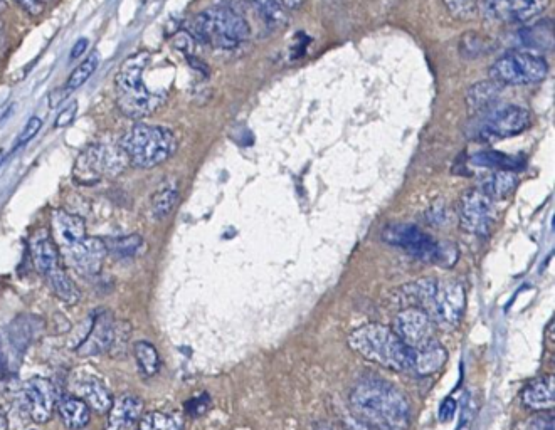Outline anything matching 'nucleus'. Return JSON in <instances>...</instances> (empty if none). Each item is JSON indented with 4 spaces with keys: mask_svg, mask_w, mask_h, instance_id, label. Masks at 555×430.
I'll return each instance as SVG.
<instances>
[{
    "mask_svg": "<svg viewBox=\"0 0 555 430\" xmlns=\"http://www.w3.org/2000/svg\"><path fill=\"white\" fill-rule=\"evenodd\" d=\"M550 26H542V24H537V26L527 27L525 31H522V37H524L525 46H532V48H545L547 44H552V39H554V34H547L545 36V31H549Z\"/></svg>",
    "mask_w": 555,
    "mask_h": 430,
    "instance_id": "f704fd0d",
    "label": "nucleus"
},
{
    "mask_svg": "<svg viewBox=\"0 0 555 430\" xmlns=\"http://www.w3.org/2000/svg\"><path fill=\"white\" fill-rule=\"evenodd\" d=\"M502 88L503 86L495 83L493 79L473 84L468 93H466V103H468L471 113L476 116L485 115L487 111L495 108L498 105V101H500Z\"/></svg>",
    "mask_w": 555,
    "mask_h": 430,
    "instance_id": "aec40b11",
    "label": "nucleus"
},
{
    "mask_svg": "<svg viewBox=\"0 0 555 430\" xmlns=\"http://www.w3.org/2000/svg\"><path fill=\"white\" fill-rule=\"evenodd\" d=\"M76 387V397L85 400L90 409L105 414L111 407L113 397H111L110 390L106 389L105 383L98 380V378L88 377L81 378L80 382L74 385Z\"/></svg>",
    "mask_w": 555,
    "mask_h": 430,
    "instance_id": "4be33fe9",
    "label": "nucleus"
},
{
    "mask_svg": "<svg viewBox=\"0 0 555 430\" xmlns=\"http://www.w3.org/2000/svg\"><path fill=\"white\" fill-rule=\"evenodd\" d=\"M392 330L401 338L407 347L416 348L428 345L429 341L436 340V326L433 318L424 308H404L397 313L392 323Z\"/></svg>",
    "mask_w": 555,
    "mask_h": 430,
    "instance_id": "f8f14e48",
    "label": "nucleus"
},
{
    "mask_svg": "<svg viewBox=\"0 0 555 430\" xmlns=\"http://www.w3.org/2000/svg\"><path fill=\"white\" fill-rule=\"evenodd\" d=\"M495 222L493 200L481 190L471 189L460 200V224L475 236H488Z\"/></svg>",
    "mask_w": 555,
    "mask_h": 430,
    "instance_id": "4468645a",
    "label": "nucleus"
},
{
    "mask_svg": "<svg viewBox=\"0 0 555 430\" xmlns=\"http://www.w3.org/2000/svg\"><path fill=\"white\" fill-rule=\"evenodd\" d=\"M466 293L458 281H444L436 286L433 298L434 315L444 325L455 326L465 313Z\"/></svg>",
    "mask_w": 555,
    "mask_h": 430,
    "instance_id": "2eb2a0df",
    "label": "nucleus"
},
{
    "mask_svg": "<svg viewBox=\"0 0 555 430\" xmlns=\"http://www.w3.org/2000/svg\"><path fill=\"white\" fill-rule=\"evenodd\" d=\"M7 424H9V422H7L6 412L0 409V430H7V427H9Z\"/></svg>",
    "mask_w": 555,
    "mask_h": 430,
    "instance_id": "09e8293b",
    "label": "nucleus"
},
{
    "mask_svg": "<svg viewBox=\"0 0 555 430\" xmlns=\"http://www.w3.org/2000/svg\"><path fill=\"white\" fill-rule=\"evenodd\" d=\"M549 0H480V14L488 21L520 24L540 16Z\"/></svg>",
    "mask_w": 555,
    "mask_h": 430,
    "instance_id": "ddd939ff",
    "label": "nucleus"
},
{
    "mask_svg": "<svg viewBox=\"0 0 555 430\" xmlns=\"http://www.w3.org/2000/svg\"><path fill=\"white\" fill-rule=\"evenodd\" d=\"M98 64H100V56H98V53H93L91 56H88L78 68L73 69V73L69 74L66 88H68L69 91L78 90L83 84L88 83L91 76L95 74Z\"/></svg>",
    "mask_w": 555,
    "mask_h": 430,
    "instance_id": "7c9ffc66",
    "label": "nucleus"
},
{
    "mask_svg": "<svg viewBox=\"0 0 555 430\" xmlns=\"http://www.w3.org/2000/svg\"><path fill=\"white\" fill-rule=\"evenodd\" d=\"M133 353H135V360H137L138 368H140L143 377L150 378L157 375L160 368V357L152 343L137 341L133 345Z\"/></svg>",
    "mask_w": 555,
    "mask_h": 430,
    "instance_id": "cd10ccee",
    "label": "nucleus"
},
{
    "mask_svg": "<svg viewBox=\"0 0 555 430\" xmlns=\"http://www.w3.org/2000/svg\"><path fill=\"white\" fill-rule=\"evenodd\" d=\"M128 158L120 143H95L81 153L74 167V175L80 182H98L103 177H115L127 167Z\"/></svg>",
    "mask_w": 555,
    "mask_h": 430,
    "instance_id": "6e6552de",
    "label": "nucleus"
},
{
    "mask_svg": "<svg viewBox=\"0 0 555 430\" xmlns=\"http://www.w3.org/2000/svg\"><path fill=\"white\" fill-rule=\"evenodd\" d=\"M6 22H4V17L0 14V49L4 48V44H6Z\"/></svg>",
    "mask_w": 555,
    "mask_h": 430,
    "instance_id": "49530a36",
    "label": "nucleus"
},
{
    "mask_svg": "<svg viewBox=\"0 0 555 430\" xmlns=\"http://www.w3.org/2000/svg\"><path fill=\"white\" fill-rule=\"evenodd\" d=\"M189 34L209 48L233 51L248 41L251 29L231 7H211L192 19Z\"/></svg>",
    "mask_w": 555,
    "mask_h": 430,
    "instance_id": "20e7f679",
    "label": "nucleus"
},
{
    "mask_svg": "<svg viewBox=\"0 0 555 430\" xmlns=\"http://www.w3.org/2000/svg\"><path fill=\"white\" fill-rule=\"evenodd\" d=\"M7 370V357L6 353L2 352V348H0V377L6 373Z\"/></svg>",
    "mask_w": 555,
    "mask_h": 430,
    "instance_id": "de8ad7c7",
    "label": "nucleus"
},
{
    "mask_svg": "<svg viewBox=\"0 0 555 430\" xmlns=\"http://www.w3.org/2000/svg\"><path fill=\"white\" fill-rule=\"evenodd\" d=\"M350 414L360 430H407L411 407L406 397L379 378L355 385L349 399Z\"/></svg>",
    "mask_w": 555,
    "mask_h": 430,
    "instance_id": "f257e3e1",
    "label": "nucleus"
},
{
    "mask_svg": "<svg viewBox=\"0 0 555 430\" xmlns=\"http://www.w3.org/2000/svg\"><path fill=\"white\" fill-rule=\"evenodd\" d=\"M4 160H6V152H4V150H0V165L4 163Z\"/></svg>",
    "mask_w": 555,
    "mask_h": 430,
    "instance_id": "3c124183",
    "label": "nucleus"
},
{
    "mask_svg": "<svg viewBox=\"0 0 555 430\" xmlns=\"http://www.w3.org/2000/svg\"><path fill=\"white\" fill-rule=\"evenodd\" d=\"M86 49H88V39H80L71 49V59L80 58V56L85 54Z\"/></svg>",
    "mask_w": 555,
    "mask_h": 430,
    "instance_id": "37998d69",
    "label": "nucleus"
},
{
    "mask_svg": "<svg viewBox=\"0 0 555 430\" xmlns=\"http://www.w3.org/2000/svg\"><path fill=\"white\" fill-rule=\"evenodd\" d=\"M142 415L143 400L138 395H120L111 402L105 430H133L142 419Z\"/></svg>",
    "mask_w": 555,
    "mask_h": 430,
    "instance_id": "f3484780",
    "label": "nucleus"
},
{
    "mask_svg": "<svg viewBox=\"0 0 555 430\" xmlns=\"http://www.w3.org/2000/svg\"><path fill=\"white\" fill-rule=\"evenodd\" d=\"M382 239L389 242L391 246L401 247L402 251L409 252L411 256L424 259V261H436L444 263L450 257L448 247H443L433 237L421 231L413 224H391L382 232Z\"/></svg>",
    "mask_w": 555,
    "mask_h": 430,
    "instance_id": "9d476101",
    "label": "nucleus"
},
{
    "mask_svg": "<svg viewBox=\"0 0 555 430\" xmlns=\"http://www.w3.org/2000/svg\"><path fill=\"white\" fill-rule=\"evenodd\" d=\"M456 402L453 399H446L441 405V410H439V420L441 422H450L455 415Z\"/></svg>",
    "mask_w": 555,
    "mask_h": 430,
    "instance_id": "79ce46f5",
    "label": "nucleus"
},
{
    "mask_svg": "<svg viewBox=\"0 0 555 430\" xmlns=\"http://www.w3.org/2000/svg\"><path fill=\"white\" fill-rule=\"evenodd\" d=\"M545 341L550 350H554V321H550L547 330H545Z\"/></svg>",
    "mask_w": 555,
    "mask_h": 430,
    "instance_id": "c03bdc74",
    "label": "nucleus"
},
{
    "mask_svg": "<svg viewBox=\"0 0 555 430\" xmlns=\"http://www.w3.org/2000/svg\"><path fill=\"white\" fill-rule=\"evenodd\" d=\"M113 336H115V321L110 313L106 311L98 313L93 320L90 333L78 347V353L81 357H98L101 353L110 352Z\"/></svg>",
    "mask_w": 555,
    "mask_h": 430,
    "instance_id": "a211bd4d",
    "label": "nucleus"
},
{
    "mask_svg": "<svg viewBox=\"0 0 555 430\" xmlns=\"http://www.w3.org/2000/svg\"><path fill=\"white\" fill-rule=\"evenodd\" d=\"M137 427V430H182L179 420L175 419L174 415L164 412H148L142 415Z\"/></svg>",
    "mask_w": 555,
    "mask_h": 430,
    "instance_id": "2f4dec72",
    "label": "nucleus"
},
{
    "mask_svg": "<svg viewBox=\"0 0 555 430\" xmlns=\"http://www.w3.org/2000/svg\"><path fill=\"white\" fill-rule=\"evenodd\" d=\"M488 39L481 37L480 34H466L463 39H461V53L463 56H483L487 53Z\"/></svg>",
    "mask_w": 555,
    "mask_h": 430,
    "instance_id": "c9c22d12",
    "label": "nucleus"
},
{
    "mask_svg": "<svg viewBox=\"0 0 555 430\" xmlns=\"http://www.w3.org/2000/svg\"><path fill=\"white\" fill-rule=\"evenodd\" d=\"M471 163L476 165V167L493 168V170H510V172L520 170L525 165L522 158L512 157V155H507V153L493 152V150L476 153V155L471 157Z\"/></svg>",
    "mask_w": 555,
    "mask_h": 430,
    "instance_id": "a878e982",
    "label": "nucleus"
},
{
    "mask_svg": "<svg viewBox=\"0 0 555 430\" xmlns=\"http://www.w3.org/2000/svg\"><path fill=\"white\" fill-rule=\"evenodd\" d=\"M177 137L167 126L133 125L122 140L120 147L127 155L128 163L137 168H154L167 162L177 150Z\"/></svg>",
    "mask_w": 555,
    "mask_h": 430,
    "instance_id": "39448f33",
    "label": "nucleus"
},
{
    "mask_svg": "<svg viewBox=\"0 0 555 430\" xmlns=\"http://www.w3.org/2000/svg\"><path fill=\"white\" fill-rule=\"evenodd\" d=\"M76 111H78V105L76 103H71V105L66 106L61 113H59L58 118H56V128H63V126H68L71 121L74 120L76 116Z\"/></svg>",
    "mask_w": 555,
    "mask_h": 430,
    "instance_id": "a19ab883",
    "label": "nucleus"
},
{
    "mask_svg": "<svg viewBox=\"0 0 555 430\" xmlns=\"http://www.w3.org/2000/svg\"><path fill=\"white\" fill-rule=\"evenodd\" d=\"M317 430H339L335 429V427H330V425H320Z\"/></svg>",
    "mask_w": 555,
    "mask_h": 430,
    "instance_id": "8fccbe9b",
    "label": "nucleus"
},
{
    "mask_svg": "<svg viewBox=\"0 0 555 430\" xmlns=\"http://www.w3.org/2000/svg\"><path fill=\"white\" fill-rule=\"evenodd\" d=\"M150 53H137L130 56L118 69L115 76L118 110L132 120H142L164 105V93L148 90L143 83V73L150 64Z\"/></svg>",
    "mask_w": 555,
    "mask_h": 430,
    "instance_id": "7ed1b4c3",
    "label": "nucleus"
},
{
    "mask_svg": "<svg viewBox=\"0 0 555 430\" xmlns=\"http://www.w3.org/2000/svg\"><path fill=\"white\" fill-rule=\"evenodd\" d=\"M549 64L542 56L525 51H513L497 59L490 76L500 86H530L547 78Z\"/></svg>",
    "mask_w": 555,
    "mask_h": 430,
    "instance_id": "0eeeda50",
    "label": "nucleus"
},
{
    "mask_svg": "<svg viewBox=\"0 0 555 430\" xmlns=\"http://www.w3.org/2000/svg\"><path fill=\"white\" fill-rule=\"evenodd\" d=\"M179 199V189L175 184H167L154 195L152 199V212L155 219H164L174 210Z\"/></svg>",
    "mask_w": 555,
    "mask_h": 430,
    "instance_id": "c85d7f7f",
    "label": "nucleus"
},
{
    "mask_svg": "<svg viewBox=\"0 0 555 430\" xmlns=\"http://www.w3.org/2000/svg\"><path fill=\"white\" fill-rule=\"evenodd\" d=\"M32 261L48 281L49 288L56 298L66 305L80 303L81 293L73 279L69 278L64 268L63 257L59 254L58 246L53 237L46 231H39L29 241Z\"/></svg>",
    "mask_w": 555,
    "mask_h": 430,
    "instance_id": "423d86ee",
    "label": "nucleus"
},
{
    "mask_svg": "<svg viewBox=\"0 0 555 430\" xmlns=\"http://www.w3.org/2000/svg\"><path fill=\"white\" fill-rule=\"evenodd\" d=\"M103 241H105L106 252H111V254H115L118 257L135 256L140 251V247L143 246V239L138 234L123 237H108V239H103Z\"/></svg>",
    "mask_w": 555,
    "mask_h": 430,
    "instance_id": "c756f323",
    "label": "nucleus"
},
{
    "mask_svg": "<svg viewBox=\"0 0 555 430\" xmlns=\"http://www.w3.org/2000/svg\"><path fill=\"white\" fill-rule=\"evenodd\" d=\"M194 37L187 32H179L177 36L174 37V44L175 48L180 49L182 53H185V56H191L192 48H194Z\"/></svg>",
    "mask_w": 555,
    "mask_h": 430,
    "instance_id": "ea45409f",
    "label": "nucleus"
},
{
    "mask_svg": "<svg viewBox=\"0 0 555 430\" xmlns=\"http://www.w3.org/2000/svg\"><path fill=\"white\" fill-rule=\"evenodd\" d=\"M17 4L31 16H41L44 9L53 2V0H16Z\"/></svg>",
    "mask_w": 555,
    "mask_h": 430,
    "instance_id": "58836bf2",
    "label": "nucleus"
},
{
    "mask_svg": "<svg viewBox=\"0 0 555 430\" xmlns=\"http://www.w3.org/2000/svg\"><path fill=\"white\" fill-rule=\"evenodd\" d=\"M517 175L510 170H495L493 174L481 179V192L487 195L488 199H505L517 189Z\"/></svg>",
    "mask_w": 555,
    "mask_h": 430,
    "instance_id": "b1692460",
    "label": "nucleus"
},
{
    "mask_svg": "<svg viewBox=\"0 0 555 430\" xmlns=\"http://www.w3.org/2000/svg\"><path fill=\"white\" fill-rule=\"evenodd\" d=\"M244 2L253 7L254 12H256L271 29H281V27H285L286 24H288L286 9L281 6L278 0H244Z\"/></svg>",
    "mask_w": 555,
    "mask_h": 430,
    "instance_id": "bb28decb",
    "label": "nucleus"
},
{
    "mask_svg": "<svg viewBox=\"0 0 555 430\" xmlns=\"http://www.w3.org/2000/svg\"><path fill=\"white\" fill-rule=\"evenodd\" d=\"M281 6L285 7V9H296V7L302 6L305 0H278Z\"/></svg>",
    "mask_w": 555,
    "mask_h": 430,
    "instance_id": "a18cd8bd",
    "label": "nucleus"
},
{
    "mask_svg": "<svg viewBox=\"0 0 555 430\" xmlns=\"http://www.w3.org/2000/svg\"><path fill=\"white\" fill-rule=\"evenodd\" d=\"M413 353V372L423 375V377L438 373L448 360V352L441 347L438 340L429 341L428 345L416 348Z\"/></svg>",
    "mask_w": 555,
    "mask_h": 430,
    "instance_id": "412c9836",
    "label": "nucleus"
},
{
    "mask_svg": "<svg viewBox=\"0 0 555 430\" xmlns=\"http://www.w3.org/2000/svg\"><path fill=\"white\" fill-rule=\"evenodd\" d=\"M444 6L461 21H470L480 14V0H444Z\"/></svg>",
    "mask_w": 555,
    "mask_h": 430,
    "instance_id": "473e14b6",
    "label": "nucleus"
},
{
    "mask_svg": "<svg viewBox=\"0 0 555 430\" xmlns=\"http://www.w3.org/2000/svg\"><path fill=\"white\" fill-rule=\"evenodd\" d=\"M475 138L480 142H497L503 138L517 137L530 126L532 116L524 106H495L485 115L478 116Z\"/></svg>",
    "mask_w": 555,
    "mask_h": 430,
    "instance_id": "1a4fd4ad",
    "label": "nucleus"
},
{
    "mask_svg": "<svg viewBox=\"0 0 555 430\" xmlns=\"http://www.w3.org/2000/svg\"><path fill=\"white\" fill-rule=\"evenodd\" d=\"M41 128H43V118L32 116L31 120L27 121L26 126L22 128L21 135L17 137L14 150L26 147L27 143L31 142L32 138H36L37 133L41 132Z\"/></svg>",
    "mask_w": 555,
    "mask_h": 430,
    "instance_id": "e433bc0d",
    "label": "nucleus"
},
{
    "mask_svg": "<svg viewBox=\"0 0 555 430\" xmlns=\"http://www.w3.org/2000/svg\"><path fill=\"white\" fill-rule=\"evenodd\" d=\"M347 343L352 352L367 362L392 372H413V348L407 347L389 326L379 323L360 326L350 333Z\"/></svg>",
    "mask_w": 555,
    "mask_h": 430,
    "instance_id": "f03ea898",
    "label": "nucleus"
},
{
    "mask_svg": "<svg viewBox=\"0 0 555 430\" xmlns=\"http://www.w3.org/2000/svg\"><path fill=\"white\" fill-rule=\"evenodd\" d=\"M520 399H522V404H524L527 409L534 410V412L554 410V375H544V377L534 378L532 382L525 385V389L522 390Z\"/></svg>",
    "mask_w": 555,
    "mask_h": 430,
    "instance_id": "6ab92c4d",
    "label": "nucleus"
},
{
    "mask_svg": "<svg viewBox=\"0 0 555 430\" xmlns=\"http://www.w3.org/2000/svg\"><path fill=\"white\" fill-rule=\"evenodd\" d=\"M24 399L27 412L37 424H44L51 419L56 407V390L48 378L34 377L24 385Z\"/></svg>",
    "mask_w": 555,
    "mask_h": 430,
    "instance_id": "dca6fc26",
    "label": "nucleus"
},
{
    "mask_svg": "<svg viewBox=\"0 0 555 430\" xmlns=\"http://www.w3.org/2000/svg\"><path fill=\"white\" fill-rule=\"evenodd\" d=\"M554 412L545 410V412H535L532 417L518 422L513 430H554Z\"/></svg>",
    "mask_w": 555,
    "mask_h": 430,
    "instance_id": "72a5a7b5",
    "label": "nucleus"
},
{
    "mask_svg": "<svg viewBox=\"0 0 555 430\" xmlns=\"http://www.w3.org/2000/svg\"><path fill=\"white\" fill-rule=\"evenodd\" d=\"M209 405H211L209 395L202 394L199 395V397H194V399L189 400V402L185 404V410H187V414H191L192 417H199V415L206 414Z\"/></svg>",
    "mask_w": 555,
    "mask_h": 430,
    "instance_id": "4c0bfd02",
    "label": "nucleus"
},
{
    "mask_svg": "<svg viewBox=\"0 0 555 430\" xmlns=\"http://www.w3.org/2000/svg\"><path fill=\"white\" fill-rule=\"evenodd\" d=\"M58 249L63 263H68L81 276H96L100 273L106 256L105 241L88 234Z\"/></svg>",
    "mask_w": 555,
    "mask_h": 430,
    "instance_id": "9b49d317",
    "label": "nucleus"
},
{
    "mask_svg": "<svg viewBox=\"0 0 555 430\" xmlns=\"http://www.w3.org/2000/svg\"><path fill=\"white\" fill-rule=\"evenodd\" d=\"M58 414L68 429L81 430L90 424L91 409L85 400L73 395H64L58 400Z\"/></svg>",
    "mask_w": 555,
    "mask_h": 430,
    "instance_id": "5701e85b",
    "label": "nucleus"
},
{
    "mask_svg": "<svg viewBox=\"0 0 555 430\" xmlns=\"http://www.w3.org/2000/svg\"><path fill=\"white\" fill-rule=\"evenodd\" d=\"M438 283L434 279H421L416 283L406 284L402 288L397 289L396 294L401 296L402 303H407L406 308L423 306L433 303L434 293H436Z\"/></svg>",
    "mask_w": 555,
    "mask_h": 430,
    "instance_id": "393cba45",
    "label": "nucleus"
}]
</instances>
